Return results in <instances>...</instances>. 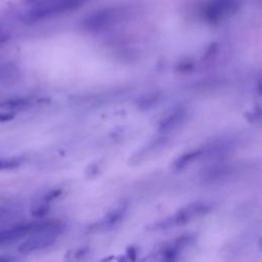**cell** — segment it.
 Returning <instances> with one entry per match:
<instances>
[{"label":"cell","instance_id":"obj_5","mask_svg":"<svg viewBox=\"0 0 262 262\" xmlns=\"http://www.w3.org/2000/svg\"><path fill=\"white\" fill-rule=\"evenodd\" d=\"M241 0H210L205 7V18L215 23L233 14L239 7Z\"/></svg>","mask_w":262,"mask_h":262},{"label":"cell","instance_id":"obj_8","mask_svg":"<svg viewBox=\"0 0 262 262\" xmlns=\"http://www.w3.org/2000/svg\"><path fill=\"white\" fill-rule=\"evenodd\" d=\"M49 209H50L49 203L45 202L43 199H40L35 203H33L31 207V214L35 218H42L49 212Z\"/></svg>","mask_w":262,"mask_h":262},{"label":"cell","instance_id":"obj_14","mask_svg":"<svg viewBox=\"0 0 262 262\" xmlns=\"http://www.w3.org/2000/svg\"><path fill=\"white\" fill-rule=\"evenodd\" d=\"M136 256H137V254H136L135 248H134V247H129V248L127 249V251H126V256H125V257H126L130 262H135Z\"/></svg>","mask_w":262,"mask_h":262},{"label":"cell","instance_id":"obj_6","mask_svg":"<svg viewBox=\"0 0 262 262\" xmlns=\"http://www.w3.org/2000/svg\"><path fill=\"white\" fill-rule=\"evenodd\" d=\"M40 221H32L15 224L9 228L0 229V246L9 245L36 231Z\"/></svg>","mask_w":262,"mask_h":262},{"label":"cell","instance_id":"obj_12","mask_svg":"<svg viewBox=\"0 0 262 262\" xmlns=\"http://www.w3.org/2000/svg\"><path fill=\"white\" fill-rule=\"evenodd\" d=\"M19 160L17 159H0V171L13 169L19 165Z\"/></svg>","mask_w":262,"mask_h":262},{"label":"cell","instance_id":"obj_10","mask_svg":"<svg viewBox=\"0 0 262 262\" xmlns=\"http://www.w3.org/2000/svg\"><path fill=\"white\" fill-rule=\"evenodd\" d=\"M14 69L11 64L8 63H0V81L8 80L11 76H13Z\"/></svg>","mask_w":262,"mask_h":262},{"label":"cell","instance_id":"obj_15","mask_svg":"<svg viewBox=\"0 0 262 262\" xmlns=\"http://www.w3.org/2000/svg\"><path fill=\"white\" fill-rule=\"evenodd\" d=\"M0 262H14V258L9 256H0Z\"/></svg>","mask_w":262,"mask_h":262},{"label":"cell","instance_id":"obj_16","mask_svg":"<svg viewBox=\"0 0 262 262\" xmlns=\"http://www.w3.org/2000/svg\"><path fill=\"white\" fill-rule=\"evenodd\" d=\"M7 212H8V210H7V208H6V207H4V206H0V219H1V218H3V217L7 214Z\"/></svg>","mask_w":262,"mask_h":262},{"label":"cell","instance_id":"obj_7","mask_svg":"<svg viewBox=\"0 0 262 262\" xmlns=\"http://www.w3.org/2000/svg\"><path fill=\"white\" fill-rule=\"evenodd\" d=\"M125 213H126V206H119L117 208H114L113 210L106 213V215L104 216L101 222V225L107 228L115 226L123 219Z\"/></svg>","mask_w":262,"mask_h":262},{"label":"cell","instance_id":"obj_1","mask_svg":"<svg viewBox=\"0 0 262 262\" xmlns=\"http://www.w3.org/2000/svg\"><path fill=\"white\" fill-rule=\"evenodd\" d=\"M87 0H27L20 19L34 24L71 12L83 6Z\"/></svg>","mask_w":262,"mask_h":262},{"label":"cell","instance_id":"obj_17","mask_svg":"<svg viewBox=\"0 0 262 262\" xmlns=\"http://www.w3.org/2000/svg\"><path fill=\"white\" fill-rule=\"evenodd\" d=\"M7 38H8L7 34H6L4 31H2V30L0 29V43L4 42V41H5Z\"/></svg>","mask_w":262,"mask_h":262},{"label":"cell","instance_id":"obj_9","mask_svg":"<svg viewBox=\"0 0 262 262\" xmlns=\"http://www.w3.org/2000/svg\"><path fill=\"white\" fill-rule=\"evenodd\" d=\"M200 155V151H192V152H188L185 154L183 156H181L174 164L176 169H182L184 167H186L190 162H192L195 158H198V156Z\"/></svg>","mask_w":262,"mask_h":262},{"label":"cell","instance_id":"obj_3","mask_svg":"<svg viewBox=\"0 0 262 262\" xmlns=\"http://www.w3.org/2000/svg\"><path fill=\"white\" fill-rule=\"evenodd\" d=\"M127 6H111L96 10L84 19V27L90 31H100L108 29L121 23L129 14Z\"/></svg>","mask_w":262,"mask_h":262},{"label":"cell","instance_id":"obj_2","mask_svg":"<svg viewBox=\"0 0 262 262\" xmlns=\"http://www.w3.org/2000/svg\"><path fill=\"white\" fill-rule=\"evenodd\" d=\"M63 230V225L59 221H40L35 232L29 235L28 239L21 243L17 249L20 254H30L51 246L56 237Z\"/></svg>","mask_w":262,"mask_h":262},{"label":"cell","instance_id":"obj_13","mask_svg":"<svg viewBox=\"0 0 262 262\" xmlns=\"http://www.w3.org/2000/svg\"><path fill=\"white\" fill-rule=\"evenodd\" d=\"M60 194H61V189L55 188V189H51V190H49L48 192H46V193L42 196V199H43L45 202H47V203L50 204V202H52V201H54L55 199H57Z\"/></svg>","mask_w":262,"mask_h":262},{"label":"cell","instance_id":"obj_11","mask_svg":"<svg viewBox=\"0 0 262 262\" xmlns=\"http://www.w3.org/2000/svg\"><path fill=\"white\" fill-rule=\"evenodd\" d=\"M178 250L175 249L173 246L168 248L163 255V258L161 259L160 262H176Z\"/></svg>","mask_w":262,"mask_h":262},{"label":"cell","instance_id":"obj_4","mask_svg":"<svg viewBox=\"0 0 262 262\" xmlns=\"http://www.w3.org/2000/svg\"><path fill=\"white\" fill-rule=\"evenodd\" d=\"M211 208L212 206L208 202H194L181 208L173 216L159 222L155 226L159 229H168L174 226L184 225L194 218L206 215L211 210Z\"/></svg>","mask_w":262,"mask_h":262}]
</instances>
